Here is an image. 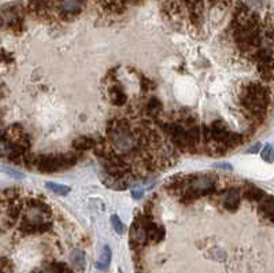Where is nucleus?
I'll use <instances>...</instances> for the list:
<instances>
[{
    "instance_id": "f257e3e1",
    "label": "nucleus",
    "mask_w": 274,
    "mask_h": 273,
    "mask_svg": "<svg viewBox=\"0 0 274 273\" xmlns=\"http://www.w3.org/2000/svg\"><path fill=\"white\" fill-rule=\"evenodd\" d=\"M239 102L243 107L246 118L250 119L251 126L258 128L267 118V112L272 102V92L262 83L250 81L243 85V90L239 95Z\"/></svg>"
},
{
    "instance_id": "f03ea898",
    "label": "nucleus",
    "mask_w": 274,
    "mask_h": 273,
    "mask_svg": "<svg viewBox=\"0 0 274 273\" xmlns=\"http://www.w3.org/2000/svg\"><path fill=\"white\" fill-rule=\"evenodd\" d=\"M20 232L25 236L43 235L52 229V209L43 198H29L23 201L21 213Z\"/></svg>"
},
{
    "instance_id": "7ed1b4c3",
    "label": "nucleus",
    "mask_w": 274,
    "mask_h": 273,
    "mask_svg": "<svg viewBox=\"0 0 274 273\" xmlns=\"http://www.w3.org/2000/svg\"><path fill=\"white\" fill-rule=\"evenodd\" d=\"M106 139L114 151L126 157L130 161L133 155H143L144 148L138 141L136 129H133L128 119L115 118L107 124Z\"/></svg>"
},
{
    "instance_id": "20e7f679",
    "label": "nucleus",
    "mask_w": 274,
    "mask_h": 273,
    "mask_svg": "<svg viewBox=\"0 0 274 273\" xmlns=\"http://www.w3.org/2000/svg\"><path fill=\"white\" fill-rule=\"evenodd\" d=\"M78 162L77 153H62V154H37L27 153L22 158V165L27 169H34L40 173H58L74 166Z\"/></svg>"
},
{
    "instance_id": "39448f33",
    "label": "nucleus",
    "mask_w": 274,
    "mask_h": 273,
    "mask_svg": "<svg viewBox=\"0 0 274 273\" xmlns=\"http://www.w3.org/2000/svg\"><path fill=\"white\" fill-rule=\"evenodd\" d=\"M199 198L211 196L218 191V179L215 175H189L185 180V188Z\"/></svg>"
},
{
    "instance_id": "423d86ee",
    "label": "nucleus",
    "mask_w": 274,
    "mask_h": 273,
    "mask_svg": "<svg viewBox=\"0 0 274 273\" xmlns=\"http://www.w3.org/2000/svg\"><path fill=\"white\" fill-rule=\"evenodd\" d=\"M4 136L8 140L14 143L18 148H21L23 153H30L32 148V137L27 133V131L18 122H15L13 125L7 126L6 129H3Z\"/></svg>"
},
{
    "instance_id": "0eeeda50",
    "label": "nucleus",
    "mask_w": 274,
    "mask_h": 273,
    "mask_svg": "<svg viewBox=\"0 0 274 273\" xmlns=\"http://www.w3.org/2000/svg\"><path fill=\"white\" fill-rule=\"evenodd\" d=\"M84 8V0H59L56 3V13L62 21H73Z\"/></svg>"
},
{
    "instance_id": "6e6552de",
    "label": "nucleus",
    "mask_w": 274,
    "mask_h": 273,
    "mask_svg": "<svg viewBox=\"0 0 274 273\" xmlns=\"http://www.w3.org/2000/svg\"><path fill=\"white\" fill-rule=\"evenodd\" d=\"M109 81L110 85L109 88H107V93H109L110 102L114 106H116V107H121V106L126 105V102H128V95H126V92L123 90L122 85L119 84L114 77L109 78Z\"/></svg>"
},
{
    "instance_id": "1a4fd4ad",
    "label": "nucleus",
    "mask_w": 274,
    "mask_h": 273,
    "mask_svg": "<svg viewBox=\"0 0 274 273\" xmlns=\"http://www.w3.org/2000/svg\"><path fill=\"white\" fill-rule=\"evenodd\" d=\"M240 203H241V189L237 187H230L224 195V201H222L224 209L234 213L236 210H239Z\"/></svg>"
},
{
    "instance_id": "9d476101",
    "label": "nucleus",
    "mask_w": 274,
    "mask_h": 273,
    "mask_svg": "<svg viewBox=\"0 0 274 273\" xmlns=\"http://www.w3.org/2000/svg\"><path fill=\"white\" fill-rule=\"evenodd\" d=\"M54 6V0H30L27 4V11L36 17H44Z\"/></svg>"
},
{
    "instance_id": "9b49d317",
    "label": "nucleus",
    "mask_w": 274,
    "mask_h": 273,
    "mask_svg": "<svg viewBox=\"0 0 274 273\" xmlns=\"http://www.w3.org/2000/svg\"><path fill=\"white\" fill-rule=\"evenodd\" d=\"M144 112L152 122H155L158 119H160V115L163 113V105L158 98H150L144 105Z\"/></svg>"
},
{
    "instance_id": "f8f14e48",
    "label": "nucleus",
    "mask_w": 274,
    "mask_h": 273,
    "mask_svg": "<svg viewBox=\"0 0 274 273\" xmlns=\"http://www.w3.org/2000/svg\"><path fill=\"white\" fill-rule=\"evenodd\" d=\"M185 180H186V176L178 175L173 176L169 182L164 185V189L167 191V194L171 196H180L183 194V191L185 188Z\"/></svg>"
},
{
    "instance_id": "ddd939ff",
    "label": "nucleus",
    "mask_w": 274,
    "mask_h": 273,
    "mask_svg": "<svg viewBox=\"0 0 274 273\" xmlns=\"http://www.w3.org/2000/svg\"><path fill=\"white\" fill-rule=\"evenodd\" d=\"M266 192L259 187L253 185V184H246V187L241 189V196H244L248 202L259 203L266 198Z\"/></svg>"
},
{
    "instance_id": "4468645a",
    "label": "nucleus",
    "mask_w": 274,
    "mask_h": 273,
    "mask_svg": "<svg viewBox=\"0 0 274 273\" xmlns=\"http://www.w3.org/2000/svg\"><path fill=\"white\" fill-rule=\"evenodd\" d=\"M259 214L262 217L265 218L266 221H269L270 224L273 223L274 220V202H273V196L272 195H266V198L263 201H260L259 203Z\"/></svg>"
},
{
    "instance_id": "2eb2a0df",
    "label": "nucleus",
    "mask_w": 274,
    "mask_h": 273,
    "mask_svg": "<svg viewBox=\"0 0 274 273\" xmlns=\"http://www.w3.org/2000/svg\"><path fill=\"white\" fill-rule=\"evenodd\" d=\"M96 144V140L93 137H89V136H78L75 137L71 146L74 148V153L80 154V153H85L88 150H93Z\"/></svg>"
},
{
    "instance_id": "dca6fc26",
    "label": "nucleus",
    "mask_w": 274,
    "mask_h": 273,
    "mask_svg": "<svg viewBox=\"0 0 274 273\" xmlns=\"http://www.w3.org/2000/svg\"><path fill=\"white\" fill-rule=\"evenodd\" d=\"M70 261L78 272H84L85 269V254L82 252V250L75 249L73 252L70 254Z\"/></svg>"
},
{
    "instance_id": "f3484780",
    "label": "nucleus",
    "mask_w": 274,
    "mask_h": 273,
    "mask_svg": "<svg viewBox=\"0 0 274 273\" xmlns=\"http://www.w3.org/2000/svg\"><path fill=\"white\" fill-rule=\"evenodd\" d=\"M48 266L52 273H74V271L66 262H62V261H52L48 264Z\"/></svg>"
},
{
    "instance_id": "a211bd4d",
    "label": "nucleus",
    "mask_w": 274,
    "mask_h": 273,
    "mask_svg": "<svg viewBox=\"0 0 274 273\" xmlns=\"http://www.w3.org/2000/svg\"><path fill=\"white\" fill-rule=\"evenodd\" d=\"M110 262H111V250H110L109 246H104L102 255H100V259L97 261L96 266H97L99 269H102V271H106V269L109 268Z\"/></svg>"
},
{
    "instance_id": "6ab92c4d",
    "label": "nucleus",
    "mask_w": 274,
    "mask_h": 273,
    "mask_svg": "<svg viewBox=\"0 0 274 273\" xmlns=\"http://www.w3.org/2000/svg\"><path fill=\"white\" fill-rule=\"evenodd\" d=\"M46 187L51 189L55 194H58V195H68V192H70V187H68V185H62V184L46 182Z\"/></svg>"
},
{
    "instance_id": "aec40b11",
    "label": "nucleus",
    "mask_w": 274,
    "mask_h": 273,
    "mask_svg": "<svg viewBox=\"0 0 274 273\" xmlns=\"http://www.w3.org/2000/svg\"><path fill=\"white\" fill-rule=\"evenodd\" d=\"M13 262L7 258V257H1L0 255V273H13Z\"/></svg>"
},
{
    "instance_id": "412c9836",
    "label": "nucleus",
    "mask_w": 274,
    "mask_h": 273,
    "mask_svg": "<svg viewBox=\"0 0 274 273\" xmlns=\"http://www.w3.org/2000/svg\"><path fill=\"white\" fill-rule=\"evenodd\" d=\"M111 224L114 227V229L118 235H122L123 232H125V225L122 224V221L119 220L118 216H111Z\"/></svg>"
},
{
    "instance_id": "4be33fe9",
    "label": "nucleus",
    "mask_w": 274,
    "mask_h": 273,
    "mask_svg": "<svg viewBox=\"0 0 274 273\" xmlns=\"http://www.w3.org/2000/svg\"><path fill=\"white\" fill-rule=\"evenodd\" d=\"M262 158L267 162H272L273 161V150H272V146L270 144H267L265 150L262 151Z\"/></svg>"
},
{
    "instance_id": "5701e85b",
    "label": "nucleus",
    "mask_w": 274,
    "mask_h": 273,
    "mask_svg": "<svg viewBox=\"0 0 274 273\" xmlns=\"http://www.w3.org/2000/svg\"><path fill=\"white\" fill-rule=\"evenodd\" d=\"M32 273H52L51 272V269H49V266L44 265V266H39V268H34Z\"/></svg>"
},
{
    "instance_id": "b1692460",
    "label": "nucleus",
    "mask_w": 274,
    "mask_h": 273,
    "mask_svg": "<svg viewBox=\"0 0 274 273\" xmlns=\"http://www.w3.org/2000/svg\"><path fill=\"white\" fill-rule=\"evenodd\" d=\"M258 150H259V144H256L255 147H251L250 150H248V151H250V153H256Z\"/></svg>"
},
{
    "instance_id": "393cba45",
    "label": "nucleus",
    "mask_w": 274,
    "mask_h": 273,
    "mask_svg": "<svg viewBox=\"0 0 274 273\" xmlns=\"http://www.w3.org/2000/svg\"><path fill=\"white\" fill-rule=\"evenodd\" d=\"M132 195L135 196V198H140V196H141V192H132Z\"/></svg>"
},
{
    "instance_id": "a878e982",
    "label": "nucleus",
    "mask_w": 274,
    "mask_h": 273,
    "mask_svg": "<svg viewBox=\"0 0 274 273\" xmlns=\"http://www.w3.org/2000/svg\"><path fill=\"white\" fill-rule=\"evenodd\" d=\"M0 90H1V88H0Z\"/></svg>"
}]
</instances>
